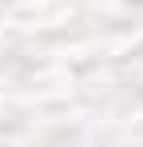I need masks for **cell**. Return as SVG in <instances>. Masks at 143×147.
I'll use <instances>...</instances> for the list:
<instances>
[{
	"label": "cell",
	"instance_id": "obj_1",
	"mask_svg": "<svg viewBox=\"0 0 143 147\" xmlns=\"http://www.w3.org/2000/svg\"><path fill=\"white\" fill-rule=\"evenodd\" d=\"M135 4H143V0H135Z\"/></svg>",
	"mask_w": 143,
	"mask_h": 147
}]
</instances>
